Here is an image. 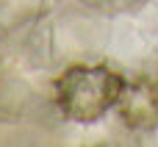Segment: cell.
<instances>
[{
  "mask_svg": "<svg viewBox=\"0 0 158 147\" xmlns=\"http://www.w3.org/2000/svg\"><path fill=\"white\" fill-rule=\"evenodd\" d=\"M117 108L119 120L131 131H153L158 125V86L147 78L125 81Z\"/></svg>",
  "mask_w": 158,
  "mask_h": 147,
  "instance_id": "obj_2",
  "label": "cell"
},
{
  "mask_svg": "<svg viewBox=\"0 0 158 147\" xmlns=\"http://www.w3.org/2000/svg\"><path fill=\"white\" fill-rule=\"evenodd\" d=\"M125 89V78L106 64H75L56 81L58 111L81 125L97 122L111 111Z\"/></svg>",
  "mask_w": 158,
  "mask_h": 147,
  "instance_id": "obj_1",
  "label": "cell"
}]
</instances>
